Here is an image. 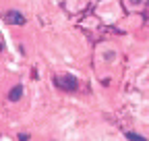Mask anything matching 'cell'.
I'll return each instance as SVG.
<instances>
[{
    "instance_id": "cell-1",
    "label": "cell",
    "mask_w": 149,
    "mask_h": 141,
    "mask_svg": "<svg viewBox=\"0 0 149 141\" xmlns=\"http://www.w3.org/2000/svg\"><path fill=\"white\" fill-rule=\"evenodd\" d=\"M56 87H60V89L64 91H74L79 87V79L74 77V75H62V77H56L54 79Z\"/></svg>"
},
{
    "instance_id": "cell-2",
    "label": "cell",
    "mask_w": 149,
    "mask_h": 141,
    "mask_svg": "<svg viewBox=\"0 0 149 141\" xmlns=\"http://www.w3.org/2000/svg\"><path fill=\"white\" fill-rule=\"evenodd\" d=\"M4 19H6V23H10V25H25V23H27L25 15L19 13V10H8V13L4 15Z\"/></svg>"
},
{
    "instance_id": "cell-3",
    "label": "cell",
    "mask_w": 149,
    "mask_h": 141,
    "mask_svg": "<svg viewBox=\"0 0 149 141\" xmlns=\"http://www.w3.org/2000/svg\"><path fill=\"white\" fill-rule=\"evenodd\" d=\"M21 96H23V85H15L13 89L8 91V100H10V102H19V100H21Z\"/></svg>"
},
{
    "instance_id": "cell-4",
    "label": "cell",
    "mask_w": 149,
    "mask_h": 141,
    "mask_svg": "<svg viewBox=\"0 0 149 141\" xmlns=\"http://www.w3.org/2000/svg\"><path fill=\"white\" fill-rule=\"evenodd\" d=\"M124 137H126L128 141H147L143 135H139V133H133V131H126V133H124Z\"/></svg>"
},
{
    "instance_id": "cell-5",
    "label": "cell",
    "mask_w": 149,
    "mask_h": 141,
    "mask_svg": "<svg viewBox=\"0 0 149 141\" xmlns=\"http://www.w3.org/2000/svg\"><path fill=\"white\" fill-rule=\"evenodd\" d=\"M19 141H29V135L27 133H19Z\"/></svg>"
},
{
    "instance_id": "cell-6",
    "label": "cell",
    "mask_w": 149,
    "mask_h": 141,
    "mask_svg": "<svg viewBox=\"0 0 149 141\" xmlns=\"http://www.w3.org/2000/svg\"><path fill=\"white\" fill-rule=\"evenodd\" d=\"M130 4H141V0H130Z\"/></svg>"
},
{
    "instance_id": "cell-7",
    "label": "cell",
    "mask_w": 149,
    "mask_h": 141,
    "mask_svg": "<svg viewBox=\"0 0 149 141\" xmlns=\"http://www.w3.org/2000/svg\"><path fill=\"white\" fill-rule=\"evenodd\" d=\"M0 52H2V44H0Z\"/></svg>"
}]
</instances>
